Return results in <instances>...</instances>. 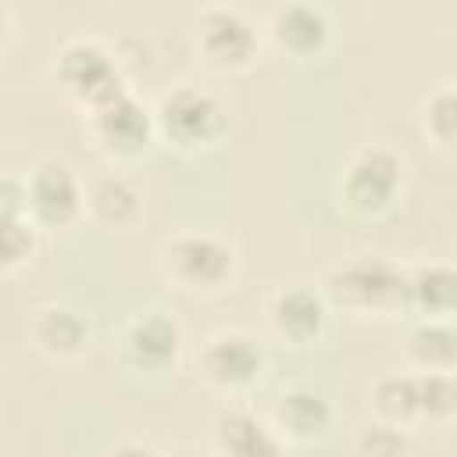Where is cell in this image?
Instances as JSON below:
<instances>
[{
  "instance_id": "6da1fadb",
  "label": "cell",
  "mask_w": 457,
  "mask_h": 457,
  "mask_svg": "<svg viewBox=\"0 0 457 457\" xmlns=\"http://www.w3.org/2000/svg\"><path fill=\"white\" fill-rule=\"evenodd\" d=\"M318 289L328 307L346 311L353 318L407 314V264L378 253H353L336 261Z\"/></svg>"
},
{
  "instance_id": "7a4b0ae2",
  "label": "cell",
  "mask_w": 457,
  "mask_h": 457,
  "mask_svg": "<svg viewBox=\"0 0 457 457\" xmlns=\"http://www.w3.org/2000/svg\"><path fill=\"white\" fill-rule=\"evenodd\" d=\"M157 271L186 296H221L239 278V250L218 232L182 228L161 243Z\"/></svg>"
},
{
  "instance_id": "3957f363",
  "label": "cell",
  "mask_w": 457,
  "mask_h": 457,
  "mask_svg": "<svg viewBox=\"0 0 457 457\" xmlns=\"http://www.w3.org/2000/svg\"><path fill=\"white\" fill-rule=\"evenodd\" d=\"M150 107H154L157 139H164L179 154L214 150L232 129L228 104L214 89L196 86V82H175Z\"/></svg>"
},
{
  "instance_id": "277c9868",
  "label": "cell",
  "mask_w": 457,
  "mask_h": 457,
  "mask_svg": "<svg viewBox=\"0 0 457 457\" xmlns=\"http://www.w3.org/2000/svg\"><path fill=\"white\" fill-rule=\"evenodd\" d=\"M82 132H86L89 146L104 161H111V164H132L157 139L154 107L132 86H125L114 96H107V100H100L93 107H82Z\"/></svg>"
},
{
  "instance_id": "5b68a950",
  "label": "cell",
  "mask_w": 457,
  "mask_h": 457,
  "mask_svg": "<svg viewBox=\"0 0 457 457\" xmlns=\"http://www.w3.org/2000/svg\"><path fill=\"white\" fill-rule=\"evenodd\" d=\"M403 186H407L403 157L386 143H364L346 157L339 171V204L353 218L375 221L400 204Z\"/></svg>"
},
{
  "instance_id": "8992f818",
  "label": "cell",
  "mask_w": 457,
  "mask_h": 457,
  "mask_svg": "<svg viewBox=\"0 0 457 457\" xmlns=\"http://www.w3.org/2000/svg\"><path fill=\"white\" fill-rule=\"evenodd\" d=\"M264 368H268L264 343L239 325L214 328L193 357L196 378L211 393H221L228 400H243L250 389H257L264 378Z\"/></svg>"
},
{
  "instance_id": "52a82bcc",
  "label": "cell",
  "mask_w": 457,
  "mask_h": 457,
  "mask_svg": "<svg viewBox=\"0 0 457 457\" xmlns=\"http://www.w3.org/2000/svg\"><path fill=\"white\" fill-rule=\"evenodd\" d=\"M186 350L182 321L164 307L129 314L114 332V361L132 375H168Z\"/></svg>"
},
{
  "instance_id": "ba28073f",
  "label": "cell",
  "mask_w": 457,
  "mask_h": 457,
  "mask_svg": "<svg viewBox=\"0 0 457 457\" xmlns=\"http://www.w3.org/2000/svg\"><path fill=\"white\" fill-rule=\"evenodd\" d=\"M25 214L39 232L71 228L86 218V186L64 157H39L25 175Z\"/></svg>"
},
{
  "instance_id": "9c48e42d",
  "label": "cell",
  "mask_w": 457,
  "mask_h": 457,
  "mask_svg": "<svg viewBox=\"0 0 457 457\" xmlns=\"http://www.w3.org/2000/svg\"><path fill=\"white\" fill-rule=\"evenodd\" d=\"M261 36L257 21L236 4H207L196 14V50L214 71L236 75L253 68L261 57Z\"/></svg>"
},
{
  "instance_id": "30bf717a",
  "label": "cell",
  "mask_w": 457,
  "mask_h": 457,
  "mask_svg": "<svg viewBox=\"0 0 457 457\" xmlns=\"http://www.w3.org/2000/svg\"><path fill=\"white\" fill-rule=\"evenodd\" d=\"M54 75H57L61 89L79 107H93V104H100V100H107V96H114L118 89L129 86L114 50L96 36L64 39L57 57H54Z\"/></svg>"
},
{
  "instance_id": "8fae6325",
  "label": "cell",
  "mask_w": 457,
  "mask_h": 457,
  "mask_svg": "<svg viewBox=\"0 0 457 457\" xmlns=\"http://www.w3.org/2000/svg\"><path fill=\"white\" fill-rule=\"evenodd\" d=\"M264 318H268V328L282 343H289V346H314L328 332L332 307H328V300L321 296L318 286L289 282V286H278V289L268 293Z\"/></svg>"
},
{
  "instance_id": "7c38bea8",
  "label": "cell",
  "mask_w": 457,
  "mask_h": 457,
  "mask_svg": "<svg viewBox=\"0 0 457 457\" xmlns=\"http://www.w3.org/2000/svg\"><path fill=\"white\" fill-rule=\"evenodd\" d=\"M25 336L32 343V350L54 364H75L93 346V325H89L86 311H79L75 303H64V300L36 303L25 321Z\"/></svg>"
},
{
  "instance_id": "4fadbf2b",
  "label": "cell",
  "mask_w": 457,
  "mask_h": 457,
  "mask_svg": "<svg viewBox=\"0 0 457 457\" xmlns=\"http://www.w3.org/2000/svg\"><path fill=\"white\" fill-rule=\"evenodd\" d=\"M275 50H282L293 61H314L332 43V18L321 4L311 0H286L268 11V21L261 29Z\"/></svg>"
},
{
  "instance_id": "5bb4252c",
  "label": "cell",
  "mask_w": 457,
  "mask_h": 457,
  "mask_svg": "<svg viewBox=\"0 0 457 457\" xmlns=\"http://www.w3.org/2000/svg\"><path fill=\"white\" fill-rule=\"evenodd\" d=\"M271 428L278 432L282 443H296V446H311L332 436L336 428V407L332 400L311 386V382H293L286 386L275 403H271Z\"/></svg>"
},
{
  "instance_id": "9a60e30c",
  "label": "cell",
  "mask_w": 457,
  "mask_h": 457,
  "mask_svg": "<svg viewBox=\"0 0 457 457\" xmlns=\"http://www.w3.org/2000/svg\"><path fill=\"white\" fill-rule=\"evenodd\" d=\"M211 457H286V443L268 418L232 400L211 421Z\"/></svg>"
},
{
  "instance_id": "2e32d148",
  "label": "cell",
  "mask_w": 457,
  "mask_h": 457,
  "mask_svg": "<svg viewBox=\"0 0 457 457\" xmlns=\"http://www.w3.org/2000/svg\"><path fill=\"white\" fill-rule=\"evenodd\" d=\"M143 211H146L143 193L121 171H107L86 189V218L104 228H132L139 225Z\"/></svg>"
},
{
  "instance_id": "e0dca14e",
  "label": "cell",
  "mask_w": 457,
  "mask_h": 457,
  "mask_svg": "<svg viewBox=\"0 0 457 457\" xmlns=\"http://www.w3.org/2000/svg\"><path fill=\"white\" fill-rule=\"evenodd\" d=\"M457 307V271L446 261L407 268V314L450 321Z\"/></svg>"
},
{
  "instance_id": "ac0fdd59",
  "label": "cell",
  "mask_w": 457,
  "mask_h": 457,
  "mask_svg": "<svg viewBox=\"0 0 457 457\" xmlns=\"http://www.w3.org/2000/svg\"><path fill=\"white\" fill-rule=\"evenodd\" d=\"M403 357H407L411 371H453L457 368L453 321L418 318L403 336Z\"/></svg>"
},
{
  "instance_id": "d6986e66",
  "label": "cell",
  "mask_w": 457,
  "mask_h": 457,
  "mask_svg": "<svg viewBox=\"0 0 457 457\" xmlns=\"http://www.w3.org/2000/svg\"><path fill=\"white\" fill-rule=\"evenodd\" d=\"M368 400H371V418L375 421L400 425V428L418 425V396H414V375L411 371L378 375Z\"/></svg>"
},
{
  "instance_id": "ffe728a7",
  "label": "cell",
  "mask_w": 457,
  "mask_h": 457,
  "mask_svg": "<svg viewBox=\"0 0 457 457\" xmlns=\"http://www.w3.org/2000/svg\"><path fill=\"white\" fill-rule=\"evenodd\" d=\"M418 129L436 150L453 154V146H457V86H453V79H446L425 93V100L418 107Z\"/></svg>"
},
{
  "instance_id": "44dd1931",
  "label": "cell",
  "mask_w": 457,
  "mask_h": 457,
  "mask_svg": "<svg viewBox=\"0 0 457 457\" xmlns=\"http://www.w3.org/2000/svg\"><path fill=\"white\" fill-rule=\"evenodd\" d=\"M418 396V421H450L457 411L453 371H411Z\"/></svg>"
},
{
  "instance_id": "7402d4cb",
  "label": "cell",
  "mask_w": 457,
  "mask_h": 457,
  "mask_svg": "<svg viewBox=\"0 0 457 457\" xmlns=\"http://www.w3.org/2000/svg\"><path fill=\"white\" fill-rule=\"evenodd\" d=\"M39 243V228L29 221V214H0V275L21 271Z\"/></svg>"
},
{
  "instance_id": "603a6c76",
  "label": "cell",
  "mask_w": 457,
  "mask_h": 457,
  "mask_svg": "<svg viewBox=\"0 0 457 457\" xmlns=\"http://www.w3.org/2000/svg\"><path fill=\"white\" fill-rule=\"evenodd\" d=\"M353 457H411V432L386 421H364L350 439Z\"/></svg>"
},
{
  "instance_id": "cb8c5ba5",
  "label": "cell",
  "mask_w": 457,
  "mask_h": 457,
  "mask_svg": "<svg viewBox=\"0 0 457 457\" xmlns=\"http://www.w3.org/2000/svg\"><path fill=\"white\" fill-rule=\"evenodd\" d=\"M107 457H161L150 443H139V439H125V443H118Z\"/></svg>"
},
{
  "instance_id": "d4e9b609",
  "label": "cell",
  "mask_w": 457,
  "mask_h": 457,
  "mask_svg": "<svg viewBox=\"0 0 457 457\" xmlns=\"http://www.w3.org/2000/svg\"><path fill=\"white\" fill-rule=\"evenodd\" d=\"M161 457H211V450H204V446H196V443H182V446H171V450L161 453Z\"/></svg>"
},
{
  "instance_id": "484cf974",
  "label": "cell",
  "mask_w": 457,
  "mask_h": 457,
  "mask_svg": "<svg viewBox=\"0 0 457 457\" xmlns=\"http://www.w3.org/2000/svg\"><path fill=\"white\" fill-rule=\"evenodd\" d=\"M11 32H14V18H11V7H7V4H0V50L7 46Z\"/></svg>"
}]
</instances>
